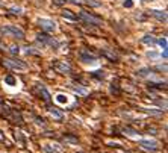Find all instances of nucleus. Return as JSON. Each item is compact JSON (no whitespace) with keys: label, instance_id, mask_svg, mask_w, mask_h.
<instances>
[{"label":"nucleus","instance_id":"cd10ccee","mask_svg":"<svg viewBox=\"0 0 168 153\" xmlns=\"http://www.w3.org/2000/svg\"><path fill=\"white\" fill-rule=\"evenodd\" d=\"M9 52H11L12 55H18V53H20V47H18V46H11V47H9Z\"/></svg>","mask_w":168,"mask_h":153},{"label":"nucleus","instance_id":"423d86ee","mask_svg":"<svg viewBox=\"0 0 168 153\" xmlns=\"http://www.w3.org/2000/svg\"><path fill=\"white\" fill-rule=\"evenodd\" d=\"M79 59L83 64H94V62H97V56L93 55V53H90V50H86V49H82L79 52Z\"/></svg>","mask_w":168,"mask_h":153},{"label":"nucleus","instance_id":"39448f33","mask_svg":"<svg viewBox=\"0 0 168 153\" xmlns=\"http://www.w3.org/2000/svg\"><path fill=\"white\" fill-rule=\"evenodd\" d=\"M138 144H139L141 149H144L147 152H156L159 149V143L154 141V139H141Z\"/></svg>","mask_w":168,"mask_h":153},{"label":"nucleus","instance_id":"f8f14e48","mask_svg":"<svg viewBox=\"0 0 168 153\" xmlns=\"http://www.w3.org/2000/svg\"><path fill=\"white\" fill-rule=\"evenodd\" d=\"M5 83L6 85H9V87H17V77H14L12 74H6L5 76Z\"/></svg>","mask_w":168,"mask_h":153},{"label":"nucleus","instance_id":"2eb2a0df","mask_svg":"<svg viewBox=\"0 0 168 153\" xmlns=\"http://www.w3.org/2000/svg\"><path fill=\"white\" fill-rule=\"evenodd\" d=\"M142 42H144V44H147V46H154V44L158 42V39L154 38L153 35H146V37L142 38Z\"/></svg>","mask_w":168,"mask_h":153},{"label":"nucleus","instance_id":"f257e3e1","mask_svg":"<svg viewBox=\"0 0 168 153\" xmlns=\"http://www.w3.org/2000/svg\"><path fill=\"white\" fill-rule=\"evenodd\" d=\"M0 32L5 35V37H12V38H17V39H23L24 38V32L17 27V26H3L0 29Z\"/></svg>","mask_w":168,"mask_h":153},{"label":"nucleus","instance_id":"4c0bfd02","mask_svg":"<svg viewBox=\"0 0 168 153\" xmlns=\"http://www.w3.org/2000/svg\"><path fill=\"white\" fill-rule=\"evenodd\" d=\"M142 2H151V0H142Z\"/></svg>","mask_w":168,"mask_h":153},{"label":"nucleus","instance_id":"b1692460","mask_svg":"<svg viewBox=\"0 0 168 153\" xmlns=\"http://www.w3.org/2000/svg\"><path fill=\"white\" fill-rule=\"evenodd\" d=\"M141 111H144L146 114H151V115H161V114H162V109L154 111V109H146V108H141Z\"/></svg>","mask_w":168,"mask_h":153},{"label":"nucleus","instance_id":"f03ea898","mask_svg":"<svg viewBox=\"0 0 168 153\" xmlns=\"http://www.w3.org/2000/svg\"><path fill=\"white\" fill-rule=\"evenodd\" d=\"M37 39L41 42V46H47V47H50L53 50H56L59 47V41L55 39L53 37H50V35H47V34H38Z\"/></svg>","mask_w":168,"mask_h":153},{"label":"nucleus","instance_id":"5701e85b","mask_svg":"<svg viewBox=\"0 0 168 153\" xmlns=\"http://www.w3.org/2000/svg\"><path fill=\"white\" fill-rule=\"evenodd\" d=\"M83 3H86L88 6H91V8H98L102 3L100 2H97V0H83Z\"/></svg>","mask_w":168,"mask_h":153},{"label":"nucleus","instance_id":"0eeeda50","mask_svg":"<svg viewBox=\"0 0 168 153\" xmlns=\"http://www.w3.org/2000/svg\"><path fill=\"white\" fill-rule=\"evenodd\" d=\"M38 24H39L44 30H47V32H53V30H56V23L53 21V20L39 18L38 20Z\"/></svg>","mask_w":168,"mask_h":153},{"label":"nucleus","instance_id":"7ed1b4c3","mask_svg":"<svg viewBox=\"0 0 168 153\" xmlns=\"http://www.w3.org/2000/svg\"><path fill=\"white\" fill-rule=\"evenodd\" d=\"M3 65L9 70H26L27 68V64L20 61V59H5Z\"/></svg>","mask_w":168,"mask_h":153},{"label":"nucleus","instance_id":"dca6fc26","mask_svg":"<svg viewBox=\"0 0 168 153\" xmlns=\"http://www.w3.org/2000/svg\"><path fill=\"white\" fill-rule=\"evenodd\" d=\"M49 112H50V115H52L53 118H56V120H61V118L64 117L62 111H59V109H56V108H50V109H49Z\"/></svg>","mask_w":168,"mask_h":153},{"label":"nucleus","instance_id":"6e6552de","mask_svg":"<svg viewBox=\"0 0 168 153\" xmlns=\"http://www.w3.org/2000/svg\"><path fill=\"white\" fill-rule=\"evenodd\" d=\"M53 67H55L56 71H59V73H62V74L71 73V67H70L67 62H64V61H56V62H53Z\"/></svg>","mask_w":168,"mask_h":153},{"label":"nucleus","instance_id":"f704fd0d","mask_svg":"<svg viewBox=\"0 0 168 153\" xmlns=\"http://www.w3.org/2000/svg\"><path fill=\"white\" fill-rule=\"evenodd\" d=\"M65 2H71V3H74V5L80 3V0H65Z\"/></svg>","mask_w":168,"mask_h":153},{"label":"nucleus","instance_id":"aec40b11","mask_svg":"<svg viewBox=\"0 0 168 153\" xmlns=\"http://www.w3.org/2000/svg\"><path fill=\"white\" fill-rule=\"evenodd\" d=\"M44 152L46 153H59V147L58 146H50V144H46L44 146Z\"/></svg>","mask_w":168,"mask_h":153},{"label":"nucleus","instance_id":"9b49d317","mask_svg":"<svg viewBox=\"0 0 168 153\" xmlns=\"http://www.w3.org/2000/svg\"><path fill=\"white\" fill-rule=\"evenodd\" d=\"M147 88L149 90H165V82L164 83H158V82H149L147 83Z\"/></svg>","mask_w":168,"mask_h":153},{"label":"nucleus","instance_id":"473e14b6","mask_svg":"<svg viewBox=\"0 0 168 153\" xmlns=\"http://www.w3.org/2000/svg\"><path fill=\"white\" fill-rule=\"evenodd\" d=\"M35 120H37V124H41V126H44V124H46V123H44V120H42V118H39V117H37Z\"/></svg>","mask_w":168,"mask_h":153},{"label":"nucleus","instance_id":"393cba45","mask_svg":"<svg viewBox=\"0 0 168 153\" xmlns=\"http://www.w3.org/2000/svg\"><path fill=\"white\" fill-rule=\"evenodd\" d=\"M56 102H58V103H62V105H64V103H68V99L64 96V94H58V96H56Z\"/></svg>","mask_w":168,"mask_h":153},{"label":"nucleus","instance_id":"20e7f679","mask_svg":"<svg viewBox=\"0 0 168 153\" xmlns=\"http://www.w3.org/2000/svg\"><path fill=\"white\" fill-rule=\"evenodd\" d=\"M79 17H80V20H83L86 24H93V26H100L102 24V20L98 18V17H94V15H91L90 12H86L83 9L80 11Z\"/></svg>","mask_w":168,"mask_h":153},{"label":"nucleus","instance_id":"412c9836","mask_svg":"<svg viewBox=\"0 0 168 153\" xmlns=\"http://www.w3.org/2000/svg\"><path fill=\"white\" fill-rule=\"evenodd\" d=\"M91 76H93L94 79H97V80H103L106 74H105L103 70H97V71H93V73H91Z\"/></svg>","mask_w":168,"mask_h":153},{"label":"nucleus","instance_id":"a878e982","mask_svg":"<svg viewBox=\"0 0 168 153\" xmlns=\"http://www.w3.org/2000/svg\"><path fill=\"white\" fill-rule=\"evenodd\" d=\"M156 44H159V46L162 47V50H167V38H165V37H164V38H159Z\"/></svg>","mask_w":168,"mask_h":153},{"label":"nucleus","instance_id":"f3484780","mask_svg":"<svg viewBox=\"0 0 168 153\" xmlns=\"http://www.w3.org/2000/svg\"><path fill=\"white\" fill-rule=\"evenodd\" d=\"M109 91H111V94H114V96H118V94H120V88H118V80H117V79L111 83Z\"/></svg>","mask_w":168,"mask_h":153},{"label":"nucleus","instance_id":"6ab92c4d","mask_svg":"<svg viewBox=\"0 0 168 153\" xmlns=\"http://www.w3.org/2000/svg\"><path fill=\"white\" fill-rule=\"evenodd\" d=\"M62 138H64V141H65V143H70V144H77V136H74V135L65 134Z\"/></svg>","mask_w":168,"mask_h":153},{"label":"nucleus","instance_id":"2f4dec72","mask_svg":"<svg viewBox=\"0 0 168 153\" xmlns=\"http://www.w3.org/2000/svg\"><path fill=\"white\" fill-rule=\"evenodd\" d=\"M124 132H127V135H135V134H136L133 129H129V127H126V129H124Z\"/></svg>","mask_w":168,"mask_h":153},{"label":"nucleus","instance_id":"4be33fe9","mask_svg":"<svg viewBox=\"0 0 168 153\" xmlns=\"http://www.w3.org/2000/svg\"><path fill=\"white\" fill-rule=\"evenodd\" d=\"M62 17L67 20H76V15L70 11V9H62Z\"/></svg>","mask_w":168,"mask_h":153},{"label":"nucleus","instance_id":"c9c22d12","mask_svg":"<svg viewBox=\"0 0 168 153\" xmlns=\"http://www.w3.org/2000/svg\"><path fill=\"white\" fill-rule=\"evenodd\" d=\"M0 141H2V143H5V141H6V138L2 135V132H0Z\"/></svg>","mask_w":168,"mask_h":153},{"label":"nucleus","instance_id":"1a4fd4ad","mask_svg":"<svg viewBox=\"0 0 168 153\" xmlns=\"http://www.w3.org/2000/svg\"><path fill=\"white\" fill-rule=\"evenodd\" d=\"M100 55L105 56V58H108V59L112 61V62H118V55L114 53V52L109 50V49H102V50H100Z\"/></svg>","mask_w":168,"mask_h":153},{"label":"nucleus","instance_id":"ddd939ff","mask_svg":"<svg viewBox=\"0 0 168 153\" xmlns=\"http://www.w3.org/2000/svg\"><path fill=\"white\" fill-rule=\"evenodd\" d=\"M39 96L44 99V102H50L52 100V96H50V93L44 88V87H39Z\"/></svg>","mask_w":168,"mask_h":153},{"label":"nucleus","instance_id":"a211bd4d","mask_svg":"<svg viewBox=\"0 0 168 153\" xmlns=\"http://www.w3.org/2000/svg\"><path fill=\"white\" fill-rule=\"evenodd\" d=\"M71 90L74 91L76 94H79V96H86V94H88V90L83 88V87H74V85H73Z\"/></svg>","mask_w":168,"mask_h":153},{"label":"nucleus","instance_id":"bb28decb","mask_svg":"<svg viewBox=\"0 0 168 153\" xmlns=\"http://www.w3.org/2000/svg\"><path fill=\"white\" fill-rule=\"evenodd\" d=\"M9 12L14 14V15H18V14H21V8L20 6H12V8H9Z\"/></svg>","mask_w":168,"mask_h":153},{"label":"nucleus","instance_id":"7c9ffc66","mask_svg":"<svg viewBox=\"0 0 168 153\" xmlns=\"http://www.w3.org/2000/svg\"><path fill=\"white\" fill-rule=\"evenodd\" d=\"M53 3H55V5H58V6H62V5L65 3V0H53Z\"/></svg>","mask_w":168,"mask_h":153},{"label":"nucleus","instance_id":"c756f323","mask_svg":"<svg viewBox=\"0 0 168 153\" xmlns=\"http://www.w3.org/2000/svg\"><path fill=\"white\" fill-rule=\"evenodd\" d=\"M147 56L151 58V59H154V58L159 56V53H156V52H149V53H147Z\"/></svg>","mask_w":168,"mask_h":153},{"label":"nucleus","instance_id":"4468645a","mask_svg":"<svg viewBox=\"0 0 168 153\" xmlns=\"http://www.w3.org/2000/svg\"><path fill=\"white\" fill-rule=\"evenodd\" d=\"M151 74V70L147 68V67H144V68H139L138 71H136V76L138 77H149Z\"/></svg>","mask_w":168,"mask_h":153},{"label":"nucleus","instance_id":"c85d7f7f","mask_svg":"<svg viewBox=\"0 0 168 153\" xmlns=\"http://www.w3.org/2000/svg\"><path fill=\"white\" fill-rule=\"evenodd\" d=\"M123 6H124V8H132V6H133V2H132V0H124Z\"/></svg>","mask_w":168,"mask_h":153},{"label":"nucleus","instance_id":"e433bc0d","mask_svg":"<svg viewBox=\"0 0 168 153\" xmlns=\"http://www.w3.org/2000/svg\"><path fill=\"white\" fill-rule=\"evenodd\" d=\"M0 108H3V102H2V99H0Z\"/></svg>","mask_w":168,"mask_h":153},{"label":"nucleus","instance_id":"72a5a7b5","mask_svg":"<svg viewBox=\"0 0 168 153\" xmlns=\"http://www.w3.org/2000/svg\"><path fill=\"white\" fill-rule=\"evenodd\" d=\"M161 56L164 58V59H167V50H162V53H161Z\"/></svg>","mask_w":168,"mask_h":153},{"label":"nucleus","instance_id":"9d476101","mask_svg":"<svg viewBox=\"0 0 168 153\" xmlns=\"http://www.w3.org/2000/svg\"><path fill=\"white\" fill-rule=\"evenodd\" d=\"M150 15H153L159 21H167V11H158V9H150Z\"/></svg>","mask_w":168,"mask_h":153}]
</instances>
